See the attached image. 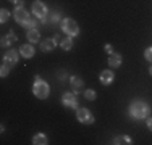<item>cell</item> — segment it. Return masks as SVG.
Segmentation results:
<instances>
[{
	"label": "cell",
	"mask_w": 152,
	"mask_h": 145,
	"mask_svg": "<svg viewBox=\"0 0 152 145\" xmlns=\"http://www.w3.org/2000/svg\"><path fill=\"white\" fill-rule=\"evenodd\" d=\"M32 14H34L36 18H37L39 21L47 18V5L44 2H41V0H36L34 3H32Z\"/></svg>",
	"instance_id": "obj_5"
},
{
	"label": "cell",
	"mask_w": 152,
	"mask_h": 145,
	"mask_svg": "<svg viewBox=\"0 0 152 145\" xmlns=\"http://www.w3.org/2000/svg\"><path fill=\"white\" fill-rule=\"evenodd\" d=\"M32 94H34L37 99L45 100L47 97H49V94H50V87H49V84H47L44 79H41L39 76H36L34 86H32Z\"/></svg>",
	"instance_id": "obj_2"
},
{
	"label": "cell",
	"mask_w": 152,
	"mask_h": 145,
	"mask_svg": "<svg viewBox=\"0 0 152 145\" xmlns=\"http://www.w3.org/2000/svg\"><path fill=\"white\" fill-rule=\"evenodd\" d=\"M53 42H55L57 45H60V36H58V34H55V36H53Z\"/></svg>",
	"instance_id": "obj_27"
},
{
	"label": "cell",
	"mask_w": 152,
	"mask_h": 145,
	"mask_svg": "<svg viewBox=\"0 0 152 145\" xmlns=\"http://www.w3.org/2000/svg\"><path fill=\"white\" fill-rule=\"evenodd\" d=\"M128 113L133 119H146L147 116H151V107L144 100H134L131 102L128 108Z\"/></svg>",
	"instance_id": "obj_1"
},
{
	"label": "cell",
	"mask_w": 152,
	"mask_h": 145,
	"mask_svg": "<svg viewBox=\"0 0 152 145\" xmlns=\"http://www.w3.org/2000/svg\"><path fill=\"white\" fill-rule=\"evenodd\" d=\"M58 79H60L61 82H63L65 79H66V72H65V71H61V72H58Z\"/></svg>",
	"instance_id": "obj_26"
},
{
	"label": "cell",
	"mask_w": 152,
	"mask_h": 145,
	"mask_svg": "<svg viewBox=\"0 0 152 145\" xmlns=\"http://www.w3.org/2000/svg\"><path fill=\"white\" fill-rule=\"evenodd\" d=\"M70 84H71V87H73L75 94H79L83 89H84V82H83V79L78 78V76H71V78H70Z\"/></svg>",
	"instance_id": "obj_11"
},
{
	"label": "cell",
	"mask_w": 152,
	"mask_h": 145,
	"mask_svg": "<svg viewBox=\"0 0 152 145\" xmlns=\"http://www.w3.org/2000/svg\"><path fill=\"white\" fill-rule=\"evenodd\" d=\"M149 74L152 76V65H151V68H149Z\"/></svg>",
	"instance_id": "obj_30"
},
{
	"label": "cell",
	"mask_w": 152,
	"mask_h": 145,
	"mask_svg": "<svg viewBox=\"0 0 152 145\" xmlns=\"http://www.w3.org/2000/svg\"><path fill=\"white\" fill-rule=\"evenodd\" d=\"M105 50L108 52V55H110V53H113V49H112V45H108V44L105 45Z\"/></svg>",
	"instance_id": "obj_28"
},
{
	"label": "cell",
	"mask_w": 152,
	"mask_h": 145,
	"mask_svg": "<svg viewBox=\"0 0 152 145\" xmlns=\"http://www.w3.org/2000/svg\"><path fill=\"white\" fill-rule=\"evenodd\" d=\"M32 144H34V145H45V144H49V142H47V136H45V134H36V136L32 137Z\"/></svg>",
	"instance_id": "obj_17"
},
{
	"label": "cell",
	"mask_w": 152,
	"mask_h": 145,
	"mask_svg": "<svg viewBox=\"0 0 152 145\" xmlns=\"http://www.w3.org/2000/svg\"><path fill=\"white\" fill-rule=\"evenodd\" d=\"M121 65V55H118V53H110L108 55V66L112 68H120Z\"/></svg>",
	"instance_id": "obj_13"
},
{
	"label": "cell",
	"mask_w": 152,
	"mask_h": 145,
	"mask_svg": "<svg viewBox=\"0 0 152 145\" xmlns=\"http://www.w3.org/2000/svg\"><path fill=\"white\" fill-rule=\"evenodd\" d=\"M60 26H61L63 32L68 36V37H76V36L79 34V26L73 18H65V20L60 23Z\"/></svg>",
	"instance_id": "obj_3"
},
{
	"label": "cell",
	"mask_w": 152,
	"mask_h": 145,
	"mask_svg": "<svg viewBox=\"0 0 152 145\" xmlns=\"http://www.w3.org/2000/svg\"><path fill=\"white\" fill-rule=\"evenodd\" d=\"M78 94L75 92H66L63 94V97H61V103L65 105L66 108H73V110H78Z\"/></svg>",
	"instance_id": "obj_7"
},
{
	"label": "cell",
	"mask_w": 152,
	"mask_h": 145,
	"mask_svg": "<svg viewBox=\"0 0 152 145\" xmlns=\"http://www.w3.org/2000/svg\"><path fill=\"white\" fill-rule=\"evenodd\" d=\"M8 71H10V66L3 63V65H2V68H0V76H2V78H5V76L8 74Z\"/></svg>",
	"instance_id": "obj_23"
},
{
	"label": "cell",
	"mask_w": 152,
	"mask_h": 145,
	"mask_svg": "<svg viewBox=\"0 0 152 145\" xmlns=\"http://www.w3.org/2000/svg\"><path fill=\"white\" fill-rule=\"evenodd\" d=\"M76 118H78V121L83 123V124H92L94 123V116L88 108H78V110H76Z\"/></svg>",
	"instance_id": "obj_6"
},
{
	"label": "cell",
	"mask_w": 152,
	"mask_h": 145,
	"mask_svg": "<svg viewBox=\"0 0 152 145\" xmlns=\"http://www.w3.org/2000/svg\"><path fill=\"white\" fill-rule=\"evenodd\" d=\"M144 57H146V60L149 61V63H152V47H147V49H146Z\"/></svg>",
	"instance_id": "obj_24"
},
{
	"label": "cell",
	"mask_w": 152,
	"mask_h": 145,
	"mask_svg": "<svg viewBox=\"0 0 152 145\" xmlns=\"http://www.w3.org/2000/svg\"><path fill=\"white\" fill-rule=\"evenodd\" d=\"M55 45H57V44L55 42H53V39H45V41H42L41 42V50H42V52H52V50L53 49H55Z\"/></svg>",
	"instance_id": "obj_15"
},
{
	"label": "cell",
	"mask_w": 152,
	"mask_h": 145,
	"mask_svg": "<svg viewBox=\"0 0 152 145\" xmlns=\"http://www.w3.org/2000/svg\"><path fill=\"white\" fill-rule=\"evenodd\" d=\"M36 53L34 47H32V44H23V45L20 47V55L23 58H32Z\"/></svg>",
	"instance_id": "obj_10"
},
{
	"label": "cell",
	"mask_w": 152,
	"mask_h": 145,
	"mask_svg": "<svg viewBox=\"0 0 152 145\" xmlns=\"http://www.w3.org/2000/svg\"><path fill=\"white\" fill-rule=\"evenodd\" d=\"M28 41H29V44H37L39 39H41V32L37 31V29H28V34H26Z\"/></svg>",
	"instance_id": "obj_14"
},
{
	"label": "cell",
	"mask_w": 152,
	"mask_h": 145,
	"mask_svg": "<svg viewBox=\"0 0 152 145\" xmlns=\"http://www.w3.org/2000/svg\"><path fill=\"white\" fill-rule=\"evenodd\" d=\"M10 2H12V3H20L21 0H10Z\"/></svg>",
	"instance_id": "obj_29"
},
{
	"label": "cell",
	"mask_w": 152,
	"mask_h": 145,
	"mask_svg": "<svg viewBox=\"0 0 152 145\" xmlns=\"http://www.w3.org/2000/svg\"><path fill=\"white\" fill-rule=\"evenodd\" d=\"M113 144L115 145H121V144L129 145V144H133V140H131V137H129V136H117L113 139Z\"/></svg>",
	"instance_id": "obj_16"
},
{
	"label": "cell",
	"mask_w": 152,
	"mask_h": 145,
	"mask_svg": "<svg viewBox=\"0 0 152 145\" xmlns=\"http://www.w3.org/2000/svg\"><path fill=\"white\" fill-rule=\"evenodd\" d=\"M36 20H37V18H36V16H31L29 20H28L26 23L23 24V28H26V29H34V28H36V23H37V21H36Z\"/></svg>",
	"instance_id": "obj_21"
},
{
	"label": "cell",
	"mask_w": 152,
	"mask_h": 145,
	"mask_svg": "<svg viewBox=\"0 0 152 145\" xmlns=\"http://www.w3.org/2000/svg\"><path fill=\"white\" fill-rule=\"evenodd\" d=\"M13 18H15V21H16L18 24H21V26H23V24L31 18L29 13L24 10V3L23 2L16 3V8H15V12H13Z\"/></svg>",
	"instance_id": "obj_4"
},
{
	"label": "cell",
	"mask_w": 152,
	"mask_h": 145,
	"mask_svg": "<svg viewBox=\"0 0 152 145\" xmlns=\"http://www.w3.org/2000/svg\"><path fill=\"white\" fill-rule=\"evenodd\" d=\"M8 20H10V12H8V10H5V8H2V10H0V23L5 24Z\"/></svg>",
	"instance_id": "obj_20"
},
{
	"label": "cell",
	"mask_w": 152,
	"mask_h": 145,
	"mask_svg": "<svg viewBox=\"0 0 152 145\" xmlns=\"http://www.w3.org/2000/svg\"><path fill=\"white\" fill-rule=\"evenodd\" d=\"M47 23H50V24L61 23L60 21V13H50V16H47Z\"/></svg>",
	"instance_id": "obj_19"
},
{
	"label": "cell",
	"mask_w": 152,
	"mask_h": 145,
	"mask_svg": "<svg viewBox=\"0 0 152 145\" xmlns=\"http://www.w3.org/2000/svg\"><path fill=\"white\" fill-rule=\"evenodd\" d=\"M16 41H18V37H16L15 31H13V29H10L8 34L2 37V47H8L10 44H13V42H16Z\"/></svg>",
	"instance_id": "obj_12"
},
{
	"label": "cell",
	"mask_w": 152,
	"mask_h": 145,
	"mask_svg": "<svg viewBox=\"0 0 152 145\" xmlns=\"http://www.w3.org/2000/svg\"><path fill=\"white\" fill-rule=\"evenodd\" d=\"M71 47H73V39L71 37H66V39H63V41L60 42V49L61 50H71Z\"/></svg>",
	"instance_id": "obj_18"
},
{
	"label": "cell",
	"mask_w": 152,
	"mask_h": 145,
	"mask_svg": "<svg viewBox=\"0 0 152 145\" xmlns=\"http://www.w3.org/2000/svg\"><path fill=\"white\" fill-rule=\"evenodd\" d=\"M84 99L86 100H96L97 99V94H96V90H92V89H88L84 92Z\"/></svg>",
	"instance_id": "obj_22"
},
{
	"label": "cell",
	"mask_w": 152,
	"mask_h": 145,
	"mask_svg": "<svg viewBox=\"0 0 152 145\" xmlns=\"http://www.w3.org/2000/svg\"><path fill=\"white\" fill-rule=\"evenodd\" d=\"M146 123H147V128H149V130H152V116H147Z\"/></svg>",
	"instance_id": "obj_25"
},
{
	"label": "cell",
	"mask_w": 152,
	"mask_h": 145,
	"mask_svg": "<svg viewBox=\"0 0 152 145\" xmlns=\"http://www.w3.org/2000/svg\"><path fill=\"white\" fill-rule=\"evenodd\" d=\"M20 50H15V49H10L8 52H5V55H3V63L8 65L10 68L15 66L18 63V58H20Z\"/></svg>",
	"instance_id": "obj_8"
},
{
	"label": "cell",
	"mask_w": 152,
	"mask_h": 145,
	"mask_svg": "<svg viewBox=\"0 0 152 145\" xmlns=\"http://www.w3.org/2000/svg\"><path fill=\"white\" fill-rule=\"evenodd\" d=\"M99 81H100V84H104V86H110L112 82L115 81L113 71H112V70H104V71H100Z\"/></svg>",
	"instance_id": "obj_9"
}]
</instances>
